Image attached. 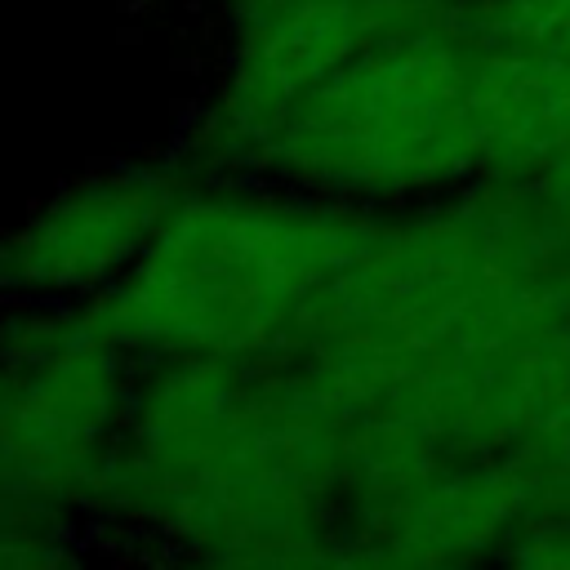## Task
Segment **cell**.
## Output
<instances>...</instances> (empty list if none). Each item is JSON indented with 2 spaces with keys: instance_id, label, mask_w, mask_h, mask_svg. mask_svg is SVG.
Listing matches in <instances>:
<instances>
[{
  "instance_id": "obj_1",
  "label": "cell",
  "mask_w": 570,
  "mask_h": 570,
  "mask_svg": "<svg viewBox=\"0 0 570 570\" xmlns=\"http://www.w3.org/2000/svg\"><path fill=\"white\" fill-rule=\"evenodd\" d=\"M352 209L236 174L183 187L142 258L80 312L129 361H281L374 240Z\"/></svg>"
},
{
  "instance_id": "obj_2",
  "label": "cell",
  "mask_w": 570,
  "mask_h": 570,
  "mask_svg": "<svg viewBox=\"0 0 570 570\" xmlns=\"http://www.w3.org/2000/svg\"><path fill=\"white\" fill-rule=\"evenodd\" d=\"M472 71L463 4L454 18L392 31L298 98L249 174L325 196H392L481 169Z\"/></svg>"
},
{
  "instance_id": "obj_3",
  "label": "cell",
  "mask_w": 570,
  "mask_h": 570,
  "mask_svg": "<svg viewBox=\"0 0 570 570\" xmlns=\"http://www.w3.org/2000/svg\"><path fill=\"white\" fill-rule=\"evenodd\" d=\"M125 365L80 307H36L0 334V561H49L80 508H107Z\"/></svg>"
},
{
  "instance_id": "obj_4",
  "label": "cell",
  "mask_w": 570,
  "mask_h": 570,
  "mask_svg": "<svg viewBox=\"0 0 570 570\" xmlns=\"http://www.w3.org/2000/svg\"><path fill=\"white\" fill-rule=\"evenodd\" d=\"M463 0H236L223 76L191 125L187 165L245 178L276 125L374 40L454 18Z\"/></svg>"
},
{
  "instance_id": "obj_5",
  "label": "cell",
  "mask_w": 570,
  "mask_h": 570,
  "mask_svg": "<svg viewBox=\"0 0 570 570\" xmlns=\"http://www.w3.org/2000/svg\"><path fill=\"white\" fill-rule=\"evenodd\" d=\"M187 174L120 165L71 183L0 236V298L67 307L107 294L151 245Z\"/></svg>"
},
{
  "instance_id": "obj_6",
  "label": "cell",
  "mask_w": 570,
  "mask_h": 570,
  "mask_svg": "<svg viewBox=\"0 0 570 570\" xmlns=\"http://www.w3.org/2000/svg\"><path fill=\"white\" fill-rule=\"evenodd\" d=\"M534 503V476L508 454L499 463H441L370 508L352 530V557L450 561L499 539Z\"/></svg>"
},
{
  "instance_id": "obj_7",
  "label": "cell",
  "mask_w": 570,
  "mask_h": 570,
  "mask_svg": "<svg viewBox=\"0 0 570 570\" xmlns=\"http://www.w3.org/2000/svg\"><path fill=\"white\" fill-rule=\"evenodd\" d=\"M472 120L481 169L543 178L570 156V53L476 45Z\"/></svg>"
},
{
  "instance_id": "obj_8",
  "label": "cell",
  "mask_w": 570,
  "mask_h": 570,
  "mask_svg": "<svg viewBox=\"0 0 570 570\" xmlns=\"http://www.w3.org/2000/svg\"><path fill=\"white\" fill-rule=\"evenodd\" d=\"M463 31L476 45L570 53V0H463Z\"/></svg>"
},
{
  "instance_id": "obj_9",
  "label": "cell",
  "mask_w": 570,
  "mask_h": 570,
  "mask_svg": "<svg viewBox=\"0 0 570 570\" xmlns=\"http://www.w3.org/2000/svg\"><path fill=\"white\" fill-rule=\"evenodd\" d=\"M508 454L534 476V490L557 476H570V383L534 414V423Z\"/></svg>"
},
{
  "instance_id": "obj_10",
  "label": "cell",
  "mask_w": 570,
  "mask_h": 570,
  "mask_svg": "<svg viewBox=\"0 0 570 570\" xmlns=\"http://www.w3.org/2000/svg\"><path fill=\"white\" fill-rule=\"evenodd\" d=\"M543 200L552 205V214L566 223V232H570V156L566 160H557L548 174H543Z\"/></svg>"
},
{
  "instance_id": "obj_11",
  "label": "cell",
  "mask_w": 570,
  "mask_h": 570,
  "mask_svg": "<svg viewBox=\"0 0 570 570\" xmlns=\"http://www.w3.org/2000/svg\"><path fill=\"white\" fill-rule=\"evenodd\" d=\"M534 499H539L543 508H561V512H570V476H557V481L539 485Z\"/></svg>"
}]
</instances>
